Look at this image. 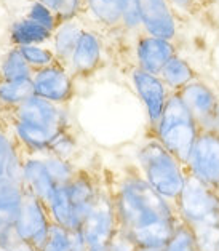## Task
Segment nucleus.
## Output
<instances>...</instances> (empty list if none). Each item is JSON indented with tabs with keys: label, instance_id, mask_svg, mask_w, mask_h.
I'll return each instance as SVG.
<instances>
[{
	"label": "nucleus",
	"instance_id": "obj_1",
	"mask_svg": "<svg viewBox=\"0 0 219 251\" xmlns=\"http://www.w3.org/2000/svg\"><path fill=\"white\" fill-rule=\"evenodd\" d=\"M119 227L139 250H162L181 221L176 208L146 181L136 163L101 167Z\"/></svg>",
	"mask_w": 219,
	"mask_h": 251
},
{
	"label": "nucleus",
	"instance_id": "obj_2",
	"mask_svg": "<svg viewBox=\"0 0 219 251\" xmlns=\"http://www.w3.org/2000/svg\"><path fill=\"white\" fill-rule=\"evenodd\" d=\"M2 114L13 130L18 143L34 154L47 152L51 141L64 128L72 125L66 107L35 95Z\"/></svg>",
	"mask_w": 219,
	"mask_h": 251
},
{
	"label": "nucleus",
	"instance_id": "obj_3",
	"mask_svg": "<svg viewBox=\"0 0 219 251\" xmlns=\"http://www.w3.org/2000/svg\"><path fill=\"white\" fill-rule=\"evenodd\" d=\"M136 165L150 187L174 205L189 175L186 165L150 133L139 146Z\"/></svg>",
	"mask_w": 219,
	"mask_h": 251
},
{
	"label": "nucleus",
	"instance_id": "obj_4",
	"mask_svg": "<svg viewBox=\"0 0 219 251\" xmlns=\"http://www.w3.org/2000/svg\"><path fill=\"white\" fill-rule=\"evenodd\" d=\"M200 130L202 128L181 96L178 93H171L159 124L154 128H149V133L186 165Z\"/></svg>",
	"mask_w": 219,
	"mask_h": 251
},
{
	"label": "nucleus",
	"instance_id": "obj_5",
	"mask_svg": "<svg viewBox=\"0 0 219 251\" xmlns=\"http://www.w3.org/2000/svg\"><path fill=\"white\" fill-rule=\"evenodd\" d=\"M119 232L120 227L112 195L102 179V186L95 205L91 206L90 213L80 226L85 251H109Z\"/></svg>",
	"mask_w": 219,
	"mask_h": 251
},
{
	"label": "nucleus",
	"instance_id": "obj_6",
	"mask_svg": "<svg viewBox=\"0 0 219 251\" xmlns=\"http://www.w3.org/2000/svg\"><path fill=\"white\" fill-rule=\"evenodd\" d=\"M181 223L189 227L219 221V191L187 175L178 200L174 201Z\"/></svg>",
	"mask_w": 219,
	"mask_h": 251
},
{
	"label": "nucleus",
	"instance_id": "obj_7",
	"mask_svg": "<svg viewBox=\"0 0 219 251\" xmlns=\"http://www.w3.org/2000/svg\"><path fill=\"white\" fill-rule=\"evenodd\" d=\"M51 224L53 221L48 208L35 195L24 189L20 214L15 224L18 242L27 245L32 251H40L50 234Z\"/></svg>",
	"mask_w": 219,
	"mask_h": 251
},
{
	"label": "nucleus",
	"instance_id": "obj_8",
	"mask_svg": "<svg viewBox=\"0 0 219 251\" xmlns=\"http://www.w3.org/2000/svg\"><path fill=\"white\" fill-rule=\"evenodd\" d=\"M30 80L35 96L63 107H68L77 93V78L61 61L35 71Z\"/></svg>",
	"mask_w": 219,
	"mask_h": 251
},
{
	"label": "nucleus",
	"instance_id": "obj_9",
	"mask_svg": "<svg viewBox=\"0 0 219 251\" xmlns=\"http://www.w3.org/2000/svg\"><path fill=\"white\" fill-rule=\"evenodd\" d=\"M186 168L195 179L219 191V134L203 128L200 130Z\"/></svg>",
	"mask_w": 219,
	"mask_h": 251
},
{
	"label": "nucleus",
	"instance_id": "obj_10",
	"mask_svg": "<svg viewBox=\"0 0 219 251\" xmlns=\"http://www.w3.org/2000/svg\"><path fill=\"white\" fill-rule=\"evenodd\" d=\"M130 80L133 83L138 98L141 100L146 115H147L149 128H154L162 117L170 98V90L159 75L149 74L136 66L130 69Z\"/></svg>",
	"mask_w": 219,
	"mask_h": 251
},
{
	"label": "nucleus",
	"instance_id": "obj_11",
	"mask_svg": "<svg viewBox=\"0 0 219 251\" xmlns=\"http://www.w3.org/2000/svg\"><path fill=\"white\" fill-rule=\"evenodd\" d=\"M18 154H20L21 179L24 189L35 195L48 208V203H50L58 184L50 175V170H48L44 157L42 154H34V152L26 151L20 143H18Z\"/></svg>",
	"mask_w": 219,
	"mask_h": 251
},
{
	"label": "nucleus",
	"instance_id": "obj_12",
	"mask_svg": "<svg viewBox=\"0 0 219 251\" xmlns=\"http://www.w3.org/2000/svg\"><path fill=\"white\" fill-rule=\"evenodd\" d=\"M23 195L24 186L21 179L5 177L0 181V250L11 251L20 243L15 235V224Z\"/></svg>",
	"mask_w": 219,
	"mask_h": 251
},
{
	"label": "nucleus",
	"instance_id": "obj_13",
	"mask_svg": "<svg viewBox=\"0 0 219 251\" xmlns=\"http://www.w3.org/2000/svg\"><path fill=\"white\" fill-rule=\"evenodd\" d=\"M143 32L174 42L179 32L178 11L168 0H138Z\"/></svg>",
	"mask_w": 219,
	"mask_h": 251
},
{
	"label": "nucleus",
	"instance_id": "obj_14",
	"mask_svg": "<svg viewBox=\"0 0 219 251\" xmlns=\"http://www.w3.org/2000/svg\"><path fill=\"white\" fill-rule=\"evenodd\" d=\"M102 64H104V42L99 30L87 24L69 61V69L77 80H87L101 69Z\"/></svg>",
	"mask_w": 219,
	"mask_h": 251
},
{
	"label": "nucleus",
	"instance_id": "obj_15",
	"mask_svg": "<svg viewBox=\"0 0 219 251\" xmlns=\"http://www.w3.org/2000/svg\"><path fill=\"white\" fill-rule=\"evenodd\" d=\"M133 54H135V66L138 69L159 75L168 61L174 54H178V50L174 42L139 32L135 35Z\"/></svg>",
	"mask_w": 219,
	"mask_h": 251
},
{
	"label": "nucleus",
	"instance_id": "obj_16",
	"mask_svg": "<svg viewBox=\"0 0 219 251\" xmlns=\"http://www.w3.org/2000/svg\"><path fill=\"white\" fill-rule=\"evenodd\" d=\"M102 186V175L101 168H90V167H78L74 177L68 182L69 197L74 206L75 219L78 224V230L87 218L91 206L95 205L96 197L99 194Z\"/></svg>",
	"mask_w": 219,
	"mask_h": 251
},
{
	"label": "nucleus",
	"instance_id": "obj_17",
	"mask_svg": "<svg viewBox=\"0 0 219 251\" xmlns=\"http://www.w3.org/2000/svg\"><path fill=\"white\" fill-rule=\"evenodd\" d=\"M178 95L194 115V119L197 120L200 128H206L219 104V95L202 78L189 83Z\"/></svg>",
	"mask_w": 219,
	"mask_h": 251
},
{
	"label": "nucleus",
	"instance_id": "obj_18",
	"mask_svg": "<svg viewBox=\"0 0 219 251\" xmlns=\"http://www.w3.org/2000/svg\"><path fill=\"white\" fill-rule=\"evenodd\" d=\"M83 20H90L95 29L117 32L123 30V2L122 0H85Z\"/></svg>",
	"mask_w": 219,
	"mask_h": 251
},
{
	"label": "nucleus",
	"instance_id": "obj_19",
	"mask_svg": "<svg viewBox=\"0 0 219 251\" xmlns=\"http://www.w3.org/2000/svg\"><path fill=\"white\" fill-rule=\"evenodd\" d=\"M85 27H87V21L83 18H74V20H68L59 24L58 29L53 32V39L50 44L58 61L69 66V61L74 54V50Z\"/></svg>",
	"mask_w": 219,
	"mask_h": 251
},
{
	"label": "nucleus",
	"instance_id": "obj_20",
	"mask_svg": "<svg viewBox=\"0 0 219 251\" xmlns=\"http://www.w3.org/2000/svg\"><path fill=\"white\" fill-rule=\"evenodd\" d=\"M5 177L21 179V163L16 136L7 119L0 112V181Z\"/></svg>",
	"mask_w": 219,
	"mask_h": 251
},
{
	"label": "nucleus",
	"instance_id": "obj_21",
	"mask_svg": "<svg viewBox=\"0 0 219 251\" xmlns=\"http://www.w3.org/2000/svg\"><path fill=\"white\" fill-rule=\"evenodd\" d=\"M53 39L51 30L45 29L26 16H20L10 24L8 40L10 47H27V45H50Z\"/></svg>",
	"mask_w": 219,
	"mask_h": 251
},
{
	"label": "nucleus",
	"instance_id": "obj_22",
	"mask_svg": "<svg viewBox=\"0 0 219 251\" xmlns=\"http://www.w3.org/2000/svg\"><path fill=\"white\" fill-rule=\"evenodd\" d=\"M159 77L167 85L170 93H179L184 87L200 78L198 72L194 69V66L186 58H182L181 54H174L168 61L159 74Z\"/></svg>",
	"mask_w": 219,
	"mask_h": 251
},
{
	"label": "nucleus",
	"instance_id": "obj_23",
	"mask_svg": "<svg viewBox=\"0 0 219 251\" xmlns=\"http://www.w3.org/2000/svg\"><path fill=\"white\" fill-rule=\"evenodd\" d=\"M48 211H50L53 224H58L61 227L69 230H78L74 206H72V201L69 197L68 184L56 187L50 203H48Z\"/></svg>",
	"mask_w": 219,
	"mask_h": 251
},
{
	"label": "nucleus",
	"instance_id": "obj_24",
	"mask_svg": "<svg viewBox=\"0 0 219 251\" xmlns=\"http://www.w3.org/2000/svg\"><path fill=\"white\" fill-rule=\"evenodd\" d=\"M34 96L32 80H7L0 78V112L10 111Z\"/></svg>",
	"mask_w": 219,
	"mask_h": 251
},
{
	"label": "nucleus",
	"instance_id": "obj_25",
	"mask_svg": "<svg viewBox=\"0 0 219 251\" xmlns=\"http://www.w3.org/2000/svg\"><path fill=\"white\" fill-rule=\"evenodd\" d=\"M40 251H85V243L80 230H69L51 224L50 234Z\"/></svg>",
	"mask_w": 219,
	"mask_h": 251
},
{
	"label": "nucleus",
	"instance_id": "obj_26",
	"mask_svg": "<svg viewBox=\"0 0 219 251\" xmlns=\"http://www.w3.org/2000/svg\"><path fill=\"white\" fill-rule=\"evenodd\" d=\"M34 71L24 59L20 48L10 47L0 61V78L7 80H30Z\"/></svg>",
	"mask_w": 219,
	"mask_h": 251
},
{
	"label": "nucleus",
	"instance_id": "obj_27",
	"mask_svg": "<svg viewBox=\"0 0 219 251\" xmlns=\"http://www.w3.org/2000/svg\"><path fill=\"white\" fill-rule=\"evenodd\" d=\"M80 151H82L80 141H78L74 128L71 125L68 128H64V130L51 141L50 148H48L47 152L56 157L66 158V160L75 162V158L80 154Z\"/></svg>",
	"mask_w": 219,
	"mask_h": 251
},
{
	"label": "nucleus",
	"instance_id": "obj_28",
	"mask_svg": "<svg viewBox=\"0 0 219 251\" xmlns=\"http://www.w3.org/2000/svg\"><path fill=\"white\" fill-rule=\"evenodd\" d=\"M42 157H44L47 167L50 170V175L53 176V179L58 186L68 184L78 170V165L75 162L66 160V158L48 154V152H44Z\"/></svg>",
	"mask_w": 219,
	"mask_h": 251
},
{
	"label": "nucleus",
	"instance_id": "obj_29",
	"mask_svg": "<svg viewBox=\"0 0 219 251\" xmlns=\"http://www.w3.org/2000/svg\"><path fill=\"white\" fill-rule=\"evenodd\" d=\"M20 51L27 61L30 69L34 72L44 67L56 63L58 58L54 54L51 45H27V47H20Z\"/></svg>",
	"mask_w": 219,
	"mask_h": 251
},
{
	"label": "nucleus",
	"instance_id": "obj_30",
	"mask_svg": "<svg viewBox=\"0 0 219 251\" xmlns=\"http://www.w3.org/2000/svg\"><path fill=\"white\" fill-rule=\"evenodd\" d=\"M24 16L40 24V26H44L45 29L51 30V32H54L59 24L63 23L50 7L37 2V0H29L27 10H26V13H24Z\"/></svg>",
	"mask_w": 219,
	"mask_h": 251
},
{
	"label": "nucleus",
	"instance_id": "obj_31",
	"mask_svg": "<svg viewBox=\"0 0 219 251\" xmlns=\"http://www.w3.org/2000/svg\"><path fill=\"white\" fill-rule=\"evenodd\" d=\"M162 251H197L192 227L184 223H179Z\"/></svg>",
	"mask_w": 219,
	"mask_h": 251
},
{
	"label": "nucleus",
	"instance_id": "obj_32",
	"mask_svg": "<svg viewBox=\"0 0 219 251\" xmlns=\"http://www.w3.org/2000/svg\"><path fill=\"white\" fill-rule=\"evenodd\" d=\"M197 251H219V221L194 227Z\"/></svg>",
	"mask_w": 219,
	"mask_h": 251
},
{
	"label": "nucleus",
	"instance_id": "obj_33",
	"mask_svg": "<svg viewBox=\"0 0 219 251\" xmlns=\"http://www.w3.org/2000/svg\"><path fill=\"white\" fill-rule=\"evenodd\" d=\"M168 2L173 5V8L178 13L195 15L202 8H205V5L211 2V0H168Z\"/></svg>",
	"mask_w": 219,
	"mask_h": 251
},
{
	"label": "nucleus",
	"instance_id": "obj_34",
	"mask_svg": "<svg viewBox=\"0 0 219 251\" xmlns=\"http://www.w3.org/2000/svg\"><path fill=\"white\" fill-rule=\"evenodd\" d=\"M109 251H139V248L126 235H123L122 232H119V235L115 237V240L112 242Z\"/></svg>",
	"mask_w": 219,
	"mask_h": 251
},
{
	"label": "nucleus",
	"instance_id": "obj_35",
	"mask_svg": "<svg viewBox=\"0 0 219 251\" xmlns=\"http://www.w3.org/2000/svg\"><path fill=\"white\" fill-rule=\"evenodd\" d=\"M203 130H211V131H215L216 134H219V104H218L215 114H213L210 124L206 125V128H203Z\"/></svg>",
	"mask_w": 219,
	"mask_h": 251
},
{
	"label": "nucleus",
	"instance_id": "obj_36",
	"mask_svg": "<svg viewBox=\"0 0 219 251\" xmlns=\"http://www.w3.org/2000/svg\"><path fill=\"white\" fill-rule=\"evenodd\" d=\"M37 2L47 5V7H50L53 11H54V8H56V5H58V0H37Z\"/></svg>",
	"mask_w": 219,
	"mask_h": 251
},
{
	"label": "nucleus",
	"instance_id": "obj_37",
	"mask_svg": "<svg viewBox=\"0 0 219 251\" xmlns=\"http://www.w3.org/2000/svg\"><path fill=\"white\" fill-rule=\"evenodd\" d=\"M139 251H162V250H139Z\"/></svg>",
	"mask_w": 219,
	"mask_h": 251
}]
</instances>
